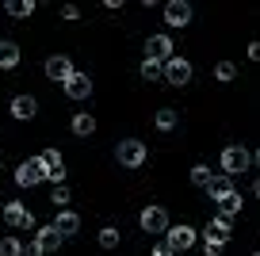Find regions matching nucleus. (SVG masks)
I'll return each mask as SVG.
<instances>
[{
  "instance_id": "nucleus-1",
  "label": "nucleus",
  "mask_w": 260,
  "mask_h": 256,
  "mask_svg": "<svg viewBox=\"0 0 260 256\" xmlns=\"http://www.w3.org/2000/svg\"><path fill=\"white\" fill-rule=\"evenodd\" d=\"M115 161H119L122 168H142L146 165V145H142L138 138H122V142L115 145Z\"/></svg>"
},
{
  "instance_id": "nucleus-2",
  "label": "nucleus",
  "mask_w": 260,
  "mask_h": 256,
  "mask_svg": "<svg viewBox=\"0 0 260 256\" xmlns=\"http://www.w3.org/2000/svg\"><path fill=\"white\" fill-rule=\"evenodd\" d=\"M161 80H169L172 88H184V84H191V61L172 54L169 61L161 65Z\"/></svg>"
},
{
  "instance_id": "nucleus-3",
  "label": "nucleus",
  "mask_w": 260,
  "mask_h": 256,
  "mask_svg": "<svg viewBox=\"0 0 260 256\" xmlns=\"http://www.w3.org/2000/svg\"><path fill=\"white\" fill-rule=\"evenodd\" d=\"M195 241H199V233H195L191 226H169V230H165V245H169L172 256L176 252H191Z\"/></svg>"
},
{
  "instance_id": "nucleus-4",
  "label": "nucleus",
  "mask_w": 260,
  "mask_h": 256,
  "mask_svg": "<svg viewBox=\"0 0 260 256\" xmlns=\"http://www.w3.org/2000/svg\"><path fill=\"white\" fill-rule=\"evenodd\" d=\"M245 168H249V149L245 145H226L222 149V172L226 176H241Z\"/></svg>"
},
{
  "instance_id": "nucleus-5",
  "label": "nucleus",
  "mask_w": 260,
  "mask_h": 256,
  "mask_svg": "<svg viewBox=\"0 0 260 256\" xmlns=\"http://www.w3.org/2000/svg\"><path fill=\"white\" fill-rule=\"evenodd\" d=\"M39 180H46V168H42V161H39V157L23 161V165L16 168V184H19V187H35Z\"/></svg>"
},
{
  "instance_id": "nucleus-6",
  "label": "nucleus",
  "mask_w": 260,
  "mask_h": 256,
  "mask_svg": "<svg viewBox=\"0 0 260 256\" xmlns=\"http://www.w3.org/2000/svg\"><path fill=\"white\" fill-rule=\"evenodd\" d=\"M142 230L153 233V237H161V233L169 230V210L165 207H146L142 210Z\"/></svg>"
},
{
  "instance_id": "nucleus-7",
  "label": "nucleus",
  "mask_w": 260,
  "mask_h": 256,
  "mask_svg": "<svg viewBox=\"0 0 260 256\" xmlns=\"http://www.w3.org/2000/svg\"><path fill=\"white\" fill-rule=\"evenodd\" d=\"M226 241H230V222H226V218H211V222H207V230H203V245L226 248Z\"/></svg>"
},
{
  "instance_id": "nucleus-8",
  "label": "nucleus",
  "mask_w": 260,
  "mask_h": 256,
  "mask_svg": "<svg viewBox=\"0 0 260 256\" xmlns=\"http://www.w3.org/2000/svg\"><path fill=\"white\" fill-rule=\"evenodd\" d=\"M165 23L169 27H187L191 23V4H187V0H169V4H165Z\"/></svg>"
},
{
  "instance_id": "nucleus-9",
  "label": "nucleus",
  "mask_w": 260,
  "mask_h": 256,
  "mask_svg": "<svg viewBox=\"0 0 260 256\" xmlns=\"http://www.w3.org/2000/svg\"><path fill=\"white\" fill-rule=\"evenodd\" d=\"M46 77L57 80V84H65V80L73 77V61H69L65 54H50L46 57Z\"/></svg>"
},
{
  "instance_id": "nucleus-10",
  "label": "nucleus",
  "mask_w": 260,
  "mask_h": 256,
  "mask_svg": "<svg viewBox=\"0 0 260 256\" xmlns=\"http://www.w3.org/2000/svg\"><path fill=\"white\" fill-rule=\"evenodd\" d=\"M4 222L8 226H16V230H31L35 226V218L27 214V207L19 199H12V203H4Z\"/></svg>"
},
{
  "instance_id": "nucleus-11",
  "label": "nucleus",
  "mask_w": 260,
  "mask_h": 256,
  "mask_svg": "<svg viewBox=\"0 0 260 256\" xmlns=\"http://www.w3.org/2000/svg\"><path fill=\"white\" fill-rule=\"evenodd\" d=\"M146 57H153V61H169V57H172V39H169V35H149V39H146Z\"/></svg>"
},
{
  "instance_id": "nucleus-12",
  "label": "nucleus",
  "mask_w": 260,
  "mask_h": 256,
  "mask_svg": "<svg viewBox=\"0 0 260 256\" xmlns=\"http://www.w3.org/2000/svg\"><path fill=\"white\" fill-rule=\"evenodd\" d=\"M65 96L69 100H88L92 96V77H84V73L73 69V77L65 80Z\"/></svg>"
},
{
  "instance_id": "nucleus-13",
  "label": "nucleus",
  "mask_w": 260,
  "mask_h": 256,
  "mask_svg": "<svg viewBox=\"0 0 260 256\" xmlns=\"http://www.w3.org/2000/svg\"><path fill=\"white\" fill-rule=\"evenodd\" d=\"M54 230L61 233V237H77V233H81V214H73V210H57Z\"/></svg>"
},
{
  "instance_id": "nucleus-14",
  "label": "nucleus",
  "mask_w": 260,
  "mask_h": 256,
  "mask_svg": "<svg viewBox=\"0 0 260 256\" xmlns=\"http://www.w3.org/2000/svg\"><path fill=\"white\" fill-rule=\"evenodd\" d=\"M35 115H39V104H35V96H16V100H12V119L27 122V119H35Z\"/></svg>"
},
{
  "instance_id": "nucleus-15",
  "label": "nucleus",
  "mask_w": 260,
  "mask_h": 256,
  "mask_svg": "<svg viewBox=\"0 0 260 256\" xmlns=\"http://www.w3.org/2000/svg\"><path fill=\"white\" fill-rule=\"evenodd\" d=\"M61 233H57L54 230V222H50V226H42V230H39V237H35V245H39L42 248V252H54V248H61Z\"/></svg>"
},
{
  "instance_id": "nucleus-16",
  "label": "nucleus",
  "mask_w": 260,
  "mask_h": 256,
  "mask_svg": "<svg viewBox=\"0 0 260 256\" xmlns=\"http://www.w3.org/2000/svg\"><path fill=\"white\" fill-rule=\"evenodd\" d=\"M19 65V46L12 39H0V69H16Z\"/></svg>"
},
{
  "instance_id": "nucleus-17",
  "label": "nucleus",
  "mask_w": 260,
  "mask_h": 256,
  "mask_svg": "<svg viewBox=\"0 0 260 256\" xmlns=\"http://www.w3.org/2000/svg\"><path fill=\"white\" fill-rule=\"evenodd\" d=\"M73 134H77V138H88V134H96V115H88V111H77V115H73Z\"/></svg>"
},
{
  "instance_id": "nucleus-18",
  "label": "nucleus",
  "mask_w": 260,
  "mask_h": 256,
  "mask_svg": "<svg viewBox=\"0 0 260 256\" xmlns=\"http://www.w3.org/2000/svg\"><path fill=\"white\" fill-rule=\"evenodd\" d=\"M234 191V176H211V184H207V195H211L214 203L222 199V195Z\"/></svg>"
},
{
  "instance_id": "nucleus-19",
  "label": "nucleus",
  "mask_w": 260,
  "mask_h": 256,
  "mask_svg": "<svg viewBox=\"0 0 260 256\" xmlns=\"http://www.w3.org/2000/svg\"><path fill=\"white\" fill-rule=\"evenodd\" d=\"M237 210H241V195H237V191H230V195H222V199H218V218H226V222H230Z\"/></svg>"
},
{
  "instance_id": "nucleus-20",
  "label": "nucleus",
  "mask_w": 260,
  "mask_h": 256,
  "mask_svg": "<svg viewBox=\"0 0 260 256\" xmlns=\"http://www.w3.org/2000/svg\"><path fill=\"white\" fill-rule=\"evenodd\" d=\"M176 122H180V115L172 111V107H161V111L153 115V126L157 130H176Z\"/></svg>"
},
{
  "instance_id": "nucleus-21",
  "label": "nucleus",
  "mask_w": 260,
  "mask_h": 256,
  "mask_svg": "<svg viewBox=\"0 0 260 256\" xmlns=\"http://www.w3.org/2000/svg\"><path fill=\"white\" fill-rule=\"evenodd\" d=\"M4 12H8V16H16V19H27L35 12V4L31 0H8V4H4Z\"/></svg>"
},
{
  "instance_id": "nucleus-22",
  "label": "nucleus",
  "mask_w": 260,
  "mask_h": 256,
  "mask_svg": "<svg viewBox=\"0 0 260 256\" xmlns=\"http://www.w3.org/2000/svg\"><path fill=\"white\" fill-rule=\"evenodd\" d=\"M0 256H23L19 237H0Z\"/></svg>"
},
{
  "instance_id": "nucleus-23",
  "label": "nucleus",
  "mask_w": 260,
  "mask_h": 256,
  "mask_svg": "<svg viewBox=\"0 0 260 256\" xmlns=\"http://www.w3.org/2000/svg\"><path fill=\"white\" fill-rule=\"evenodd\" d=\"M138 73H142V80H161V61H153V57H146Z\"/></svg>"
},
{
  "instance_id": "nucleus-24",
  "label": "nucleus",
  "mask_w": 260,
  "mask_h": 256,
  "mask_svg": "<svg viewBox=\"0 0 260 256\" xmlns=\"http://www.w3.org/2000/svg\"><path fill=\"white\" fill-rule=\"evenodd\" d=\"M211 176H214V172H211V165H195V168H191V184H199V187H207V184H211Z\"/></svg>"
},
{
  "instance_id": "nucleus-25",
  "label": "nucleus",
  "mask_w": 260,
  "mask_h": 256,
  "mask_svg": "<svg viewBox=\"0 0 260 256\" xmlns=\"http://www.w3.org/2000/svg\"><path fill=\"white\" fill-rule=\"evenodd\" d=\"M50 203H54V207H61V210H69V187L57 184L54 191H50Z\"/></svg>"
},
{
  "instance_id": "nucleus-26",
  "label": "nucleus",
  "mask_w": 260,
  "mask_h": 256,
  "mask_svg": "<svg viewBox=\"0 0 260 256\" xmlns=\"http://www.w3.org/2000/svg\"><path fill=\"white\" fill-rule=\"evenodd\" d=\"M119 245V230H115V226H104V230H100V248H115Z\"/></svg>"
},
{
  "instance_id": "nucleus-27",
  "label": "nucleus",
  "mask_w": 260,
  "mask_h": 256,
  "mask_svg": "<svg viewBox=\"0 0 260 256\" xmlns=\"http://www.w3.org/2000/svg\"><path fill=\"white\" fill-rule=\"evenodd\" d=\"M234 77H237L234 61H218V65H214V80H234Z\"/></svg>"
},
{
  "instance_id": "nucleus-28",
  "label": "nucleus",
  "mask_w": 260,
  "mask_h": 256,
  "mask_svg": "<svg viewBox=\"0 0 260 256\" xmlns=\"http://www.w3.org/2000/svg\"><path fill=\"white\" fill-rule=\"evenodd\" d=\"M61 16H65V19H81V8H73V4H69V8H61Z\"/></svg>"
},
{
  "instance_id": "nucleus-29",
  "label": "nucleus",
  "mask_w": 260,
  "mask_h": 256,
  "mask_svg": "<svg viewBox=\"0 0 260 256\" xmlns=\"http://www.w3.org/2000/svg\"><path fill=\"white\" fill-rule=\"evenodd\" d=\"M249 61H260V42H249Z\"/></svg>"
},
{
  "instance_id": "nucleus-30",
  "label": "nucleus",
  "mask_w": 260,
  "mask_h": 256,
  "mask_svg": "<svg viewBox=\"0 0 260 256\" xmlns=\"http://www.w3.org/2000/svg\"><path fill=\"white\" fill-rule=\"evenodd\" d=\"M23 256H42V248H39V245H27V248H23Z\"/></svg>"
},
{
  "instance_id": "nucleus-31",
  "label": "nucleus",
  "mask_w": 260,
  "mask_h": 256,
  "mask_svg": "<svg viewBox=\"0 0 260 256\" xmlns=\"http://www.w3.org/2000/svg\"><path fill=\"white\" fill-rule=\"evenodd\" d=\"M153 256H172V252H169V245H157V248H153Z\"/></svg>"
},
{
  "instance_id": "nucleus-32",
  "label": "nucleus",
  "mask_w": 260,
  "mask_h": 256,
  "mask_svg": "<svg viewBox=\"0 0 260 256\" xmlns=\"http://www.w3.org/2000/svg\"><path fill=\"white\" fill-rule=\"evenodd\" d=\"M252 165H256V168H260V149H256V153H252Z\"/></svg>"
},
{
  "instance_id": "nucleus-33",
  "label": "nucleus",
  "mask_w": 260,
  "mask_h": 256,
  "mask_svg": "<svg viewBox=\"0 0 260 256\" xmlns=\"http://www.w3.org/2000/svg\"><path fill=\"white\" fill-rule=\"evenodd\" d=\"M252 195H256V199H260V180H256V184H252Z\"/></svg>"
},
{
  "instance_id": "nucleus-34",
  "label": "nucleus",
  "mask_w": 260,
  "mask_h": 256,
  "mask_svg": "<svg viewBox=\"0 0 260 256\" xmlns=\"http://www.w3.org/2000/svg\"><path fill=\"white\" fill-rule=\"evenodd\" d=\"M252 256H260V252H252Z\"/></svg>"
}]
</instances>
